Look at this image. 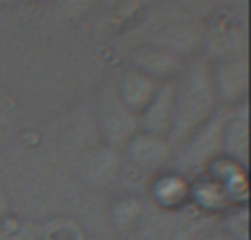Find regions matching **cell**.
I'll list each match as a JSON object with an SVG mask.
<instances>
[{
  "mask_svg": "<svg viewBox=\"0 0 251 240\" xmlns=\"http://www.w3.org/2000/svg\"><path fill=\"white\" fill-rule=\"evenodd\" d=\"M221 108L212 82V62L199 57L190 62L176 77L174 93V119L168 141L176 150L199 126H203Z\"/></svg>",
  "mask_w": 251,
  "mask_h": 240,
  "instance_id": "obj_1",
  "label": "cell"
},
{
  "mask_svg": "<svg viewBox=\"0 0 251 240\" xmlns=\"http://www.w3.org/2000/svg\"><path fill=\"white\" fill-rule=\"evenodd\" d=\"M212 216L196 212L187 203L181 210H156L148 205L143 212L141 225L137 229V240H201L207 232L216 227Z\"/></svg>",
  "mask_w": 251,
  "mask_h": 240,
  "instance_id": "obj_2",
  "label": "cell"
},
{
  "mask_svg": "<svg viewBox=\"0 0 251 240\" xmlns=\"http://www.w3.org/2000/svg\"><path fill=\"white\" fill-rule=\"evenodd\" d=\"M229 108L221 106L203 126H199L176 150L170 168L187 176L203 174L214 159L223 157V126Z\"/></svg>",
  "mask_w": 251,
  "mask_h": 240,
  "instance_id": "obj_3",
  "label": "cell"
},
{
  "mask_svg": "<svg viewBox=\"0 0 251 240\" xmlns=\"http://www.w3.org/2000/svg\"><path fill=\"white\" fill-rule=\"evenodd\" d=\"M122 154H124L122 161L128 163L130 170L139 172V174L154 176L156 172L170 168L174 157V148L168 141V137L139 130L122 148Z\"/></svg>",
  "mask_w": 251,
  "mask_h": 240,
  "instance_id": "obj_4",
  "label": "cell"
},
{
  "mask_svg": "<svg viewBox=\"0 0 251 240\" xmlns=\"http://www.w3.org/2000/svg\"><path fill=\"white\" fill-rule=\"evenodd\" d=\"M212 82L216 91L218 106H238L247 101V88H249V69L247 57H223L216 64H212Z\"/></svg>",
  "mask_w": 251,
  "mask_h": 240,
  "instance_id": "obj_5",
  "label": "cell"
},
{
  "mask_svg": "<svg viewBox=\"0 0 251 240\" xmlns=\"http://www.w3.org/2000/svg\"><path fill=\"white\" fill-rule=\"evenodd\" d=\"M190 183L192 176L183 174L178 170H161L150 176V183L146 185V203L156 210H181L190 201Z\"/></svg>",
  "mask_w": 251,
  "mask_h": 240,
  "instance_id": "obj_6",
  "label": "cell"
},
{
  "mask_svg": "<svg viewBox=\"0 0 251 240\" xmlns=\"http://www.w3.org/2000/svg\"><path fill=\"white\" fill-rule=\"evenodd\" d=\"M100 123H101V135H104L106 145L113 150H119V152L128 144L130 137H134L139 132V117L128 113L119 104L115 93L110 97H106L104 104H101Z\"/></svg>",
  "mask_w": 251,
  "mask_h": 240,
  "instance_id": "obj_7",
  "label": "cell"
},
{
  "mask_svg": "<svg viewBox=\"0 0 251 240\" xmlns=\"http://www.w3.org/2000/svg\"><path fill=\"white\" fill-rule=\"evenodd\" d=\"M132 69L141 71L150 79L163 84V82H174L178 75L183 73L185 64L174 51L163 47H141L134 51L132 55Z\"/></svg>",
  "mask_w": 251,
  "mask_h": 240,
  "instance_id": "obj_8",
  "label": "cell"
},
{
  "mask_svg": "<svg viewBox=\"0 0 251 240\" xmlns=\"http://www.w3.org/2000/svg\"><path fill=\"white\" fill-rule=\"evenodd\" d=\"M174 93H176V79L159 84L148 106L139 113V130L161 137L170 135L174 119Z\"/></svg>",
  "mask_w": 251,
  "mask_h": 240,
  "instance_id": "obj_9",
  "label": "cell"
},
{
  "mask_svg": "<svg viewBox=\"0 0 251 240\" xmlns=\"http://www.w3.org/2000/svg\"><path fill=\"white\" fill-rule=\"evenodd\" d=\"M122 168H124V161H122L119 150H113V148H108V145H104V148L93 150L82 161V166H79V176H82V181L88 188L104 190L119 179Z\"/></svg>",
  "mask_w": 251,
  "mask_h": 240,
  "instance_id": "obj_10",
  "label": "cell"
},
{
  "mask_svg": "<svg viewBox=\"0 0 251 240\" xmlns=\"http://www.w3.org/2000/svg\"><path fill=\"white\" fill-rule=\"evenodd\" d=\"M203 174H207L209 179L221 185V190L229 198L231 205H247V166L229 157H218L205 168Z\"/></svg>",
  "mask_w": 251,
  "mask_h": 240,
  "instance_id": "obj_11",
  "label": "cell"
},
{
  "mask_svg": "<svg viewBox=\"0 0 251 240\" xmlns=\"http://www.w3.org/2000/svg\"><path fill=\"white\" fill-rule=\"evenodd\" d=\"M223 157L247 166L249 161V113L247 101L231 106L223 126Z\"/></svg>",
  "mask_w": 251,
  "mask_h": 240,
  "instance_id": "obj_12",
  "label": "cell"
},
{
  "mask_svg": "<svg viewBox=\"0 0 251 240\" xmlns=\"http://www.w3.org/2000/svg\"><path fill=\"white\" fill-rule=\"evenodd\" d=\"M156 88H159V82H154V79H150L148 75H143L141 71L130 66L128 71H124V73L119 75L117 88H115V97H117L119 104H122L128 113L139 117V113L148 106V101L152 99Z\"/></svg>",
  "mask_w": 251,
  "mask_h": 240,
  "instance_id": "obj_13",
  "label": "cell"
},
{
  "mask_svg": "<svg viewBox=\"0 0 251 240\" xmlns=\"http://www.w3.org/2000/svg\"><path fill=\"white\" fill-rule=\"evenodd\" d=\"M187 203H190L196 212H201V214H205V216H212V218H218L223 212L234 207L229 203V198L225 196V192L221 190V185L209 179L207 174L192 176L190 201Z\"/></svg>",
  "mask_w": 251,
  "mask_h": 240,
  "instance_id": "obj_14",
  "label": "cell"
},
{
  "mask_svg": "<svg viewBox=\"0 0 251 240\" xmlns=\"http://www.w3.org/2000/svg\"><path fill=\"white\" fill-rule=\"evenodd\" d=\"M143 212H146V201L134 194H124L117 196L108 207V223L117 236H134L141 225Z\"/></svg>",
  "mask_w": 251,
  "mask_h": 240,
  "instance_id": "obj_15",
  "label": "cell"
},
{
  "mask_svg": "<svg viewBox=\"0 0 251 240\" xmlns=\"http://www.w3.org/2000/svg\"><path fill=\"white\" fill-rule=\"evenodd\" d=\"M38 240H88V236L75 218L53 216L38 225Z\"/></svg>",
  "mask_w": 251,
  "mask_h": 240,
  "instance_id": "obj_16",
  "label": "cell"
},
{
  "mask_svg": "<svg viewBox=\"0 0 251 240\" xmlns=\"http://www.w3.org/2000/svg\"><path fill=\"white\" fill-rule=\"evenodd\" d=\"M216 229L234 240H249V210L247 205H234L223 212L216 220Z\"/></svg>",
  "mask_w": 251,
  "mask_h": 240,
  "instance_id": "obj_17",
  "label": "cell"
},
{
  "mask_svg": "<svg viewBox=\"0 0 251 240\" xmlns=\"http://www.w3.org/2000/svg\"><path fill=\"white\" fill-rule=\"evenodd\" d=\"M0 240H38V225L7 214L0 220Z\"/></svg>",
  "mask_w": 251,
  "mask_h": 240,
  "instance_id": "obj_18",
  "label": "cell"
},
{
  "mask_svg": "<svg viewBox=\"0 0 251 240\" xmlns=\"http://www.w3.org/2000/svg\"><path fill=\"white\" fill-rule=\"evenodd\" d=\"M100 0H55L57 11L66 20H77V18L86 16Z\"/></svg>",
  "mask_w": 251,
  "mask_h": 240,
  "instance_id": "obj_19",
  "label": "cell"
},
{
  "mask_svg": "<svg viewBox=\"0 0 251 240\" xmlns=\"http://www.w3.org/2000/svg\"><path fill=\"white\" fill-rule=\"evenodd\" d=\"M7 214H11V205H9V194L4 192V188L0 185V220Z\"/></svg>",
  "mask_w": 251,
  "mask_h": 240,
  "instance_id": "obj_20",
  "label": "cell"
},
{
  "mask_svg": "<svg viewBox=\"0 0 251 240\" xmlns=\"http://www.w3.org/2000/svg\"><path fill=\"white\" fill-rule=\"evenodd\" d=\"M201 240H234V238H229V236H227V234H223L221 229H216V227H214L212 232H207V234H205V236L201 238Z\"/></svg>",
  "mask_w": 251,
  "mask_h": 240,
  "instance_id": "obj_21",
  "label": "cell"
},
{
  "mask_svg": "<svg viewBox=\"0 0 251 240\" xmlns=\"http://www.w3.org/2000/svg\"><path fill=\"white\" fill-rule=\"evenodd\" d=\"M18 0H0V7H11V4H16Z\"/></svg>",
  "mask_w": 251,
  "mask_h": 240,
  "instance_id": "obj_22",
  "label": "cell"
},
{
  "mask_svg": "<svg viewBox=\"0 0 251 240\" xmlns=\"http://www.w3.org/2000/svg\"><path fill=\"white\" fill-rule=\"evenodd\" d=\"M29 2H40V0H29Z\"/></svg>",
  "mask_w": 251,
  "mask_h": 240,
  "instance_id": "obj_23",
  "label": "cell"
}]
</instances>
